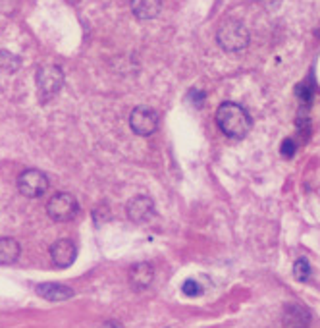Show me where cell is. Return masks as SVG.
Wrapping results in <instances>:
<instances>
[{
  "mask_svg": "<svg viewBox=\"0 0 320 328\" xmlns=\"http://www.w3.org/2000/svg\"><path fill=\"white\" fill-rule=\"evenodd\" d=\"M216 124L228 137L241 139L251 130V116L239 104L224 103L216 110Z\"/></svg>",
  "mask_w": 320,
  "mask_h": 328,
  "instance_id": "1",
  "label": "cell"
},
{
  "mask_svg": "<svg viewBox=\"0 0 320 328\" xmlns=\"http://www.w3.org/2000/svg\"><path fill=\"white\" fill-rule=\"evenodd\" d=\"M218 44L228 52H239L247 49L249 44V31L237 19H226L222 26L218 27L216 33Z\"/></svg>",
  "mask_w": 320,
  "mask_h": 328,
  "instance_id": "2",
  "label": "cell"
},
{
  "mask_svg": "<svg viewBox=\"0 0 320 328\" xmlns=\"http://www.w3.org/2000/svg\"><path fill=\"white\" fill-rule=\"evenodd\" d=\"M79 210L78 199L73 197L71 193H54L48 203H46V215L51 216L52 220L56 222H68L71 218H76Z\"/></svg>",
  "mask_w": 320,
  "mask_h": 328,
  "instance_id": "3",
  "label": "cell"
},
{
  "mask_svg": "<svg viewBox=\"0 0 320 328\" xmlns=\"http://www.w3.org/2000/svg\"><path fill=\"white\" fill-rule=\"evenodd\" d=\"M37 89L44 99L54 97L64 85V72L60 66L54 64H46L37 69Z\"/></svg>",
  "mask_w": 320,
  "mask_h": 328,
  "instance_id": "4",
  "label": "cell"
},
{
  "mask_svg": "<svg viewBox=\"0 0 320 328\" xmlns=\"http://www.w3.org/2000/svg\"><path fill=\"white\" fill-rule=\"evenodd\" d=\"M17 190L21 195L26 197H41L44 195V191L48 190V178L46 174H43L41 170H23L17 176Z\"/></svg>",
  "mask_w": 320,
  "mask_h": 328,
  "instance_id": "5",
  "label": "cell"
},
{
  "mask_svg": "<svg viewBox=\"0 0 320 328\" xmlns=\"http://www.w3.org/2000/svg\"><path fill=\"white\" fill-rule=\"evenodd\" d=\"M130 126L137 135L147 137V135H151V133L156 131L158 116H156L155 110L149 108V106H137V108H133V112H131L130 116Z\"/></svg>",
  "mask_w": 320,
  "mask_h": 328,
  "instance_id": "6",
  "label": "cell"
},
{
  "mask_svg": "<svg viewBox=\"0 0 320 328\" xmlns=\"http://www.w3.org/2000/svg\"><path fill=\"white\" fill-rule=\"evenodd\" d=\"M126 213L133 222H147L149 218L155 216V203L147 195H137L130 199V203L126 205Z\"/></svg>",
  "mask_w": 320,
  "mask_h": 328,
  "instance_id": "7",
  "label": "cell"
},
{
  "mask_svg": "<svg viewBox=\"0 0 320 328\" xmlns=\"http://www.w3.org/2000/svg\"><path fill=\"white\" fill-rule=\"evenodd\" d=\"M76 255H78V249H76V243L71 242V240H58L56 243H52L51 257L56 267L60 268L69 267L76 261Z\"/></svg>",
  "mask_w": 320,
  "mask_h": 328,
  "instance_id": "8",
  "label": "cell"
},
{
  "mask_svg": "<svg viewBox=\"0 0 320 328\" xmlns=\"http://www.w3.org/2000/svg\"><path fill=\"white\" fill-rule=\"evenodd\" d=\"M284 326L286 328H309L311 326V313L303 305L291 303L284 311Z\"/></svg>",
  "mask_w": 320,
  "mask_h": 328,
  "instance_id": "9",
  "label": "cell"
},
{
  "mask_svg": "<svg viewBox=\"0 0 320 328\" xmlns=\"http://www.w3.org/2000/svg\"><path fill=\"white\" fill-rule=\"evenodd\" d=\"M37 294L46 301H66L69 297H73V290L69 286L56 284V282H44L37 286Z\"/></svg>",
  "mask_w": 320,
  "mask_h": 328,
  "instance_id": "10",
  "label": "cell"
},
{
  "mask_svg": "<svg viewBox=\"0 0 320 328\" xmlns=\"http://www.w3.org/2000/svg\"><path fill=\"white\" fill-rule=\"evenodd\" d=\"M155 278V268L151 267L149 263H137L135 267L130 270V284L135 290H145L151 286Z\"/></svg>",
  "mask_w": 320,
  "mask_h": 328,
  "instance_id": "11",
  "label": "cell"
},
{
  "mask_svg": "<svg viewBox=\"0 0 320 328\" xmlns=\"http://www.w3.org/2000/svg\"><path fill=\"white\" fill-rule=\"evenodd\" d=\"M160 0H131V12L137 19H155L160 14Z\"/></svg>",
  "mask_w": 320,
  "mask_h": 328,
  "instance_id": "12",
  "label": "cell"
},
{
  "mask_svg": "<svg viewBox=\"0 0 320 328\" xmlns=\"http://www.w3.org/2000/svg\"><path fill=\"white\" fill-rule=\"evenodd\" d=\"M19 243L14 238H0V265H12L19 257Z\"/></svg>",
  "mask_w": 320,
  "mask_h": 328,
  "instance_id": "13",
  "label": "cell"
},
{
  "mask_svg": "<svg viewBox=\"0 0 320 328\" xmlns=\"http://www.w3.org/2000/svg\"><path fill=\"white\" fill-rule=\"evenodd\" d=\"M19 58H17L16 54H12L8 51H0V72H4V74H12V72H16L19 68Z\"/></svg>",
  "mask_w": 320,
  "mask_h": 328,
  "instance_id": "14",
  "label": "cell"
},
{
  "mask_svg": "<svg viewBox=\"0 0 320 328\" xmlns=\"http://www.w3.org/2000/svg\"><path fill=\"white\" fill-rule=\"evenodd\" d=\"M293 276L297 282H307L311 276V265L307 259H297L293 265Z\"/></svg>",
  "mask_w": 320,
  "mask_h": 328,
  "instance_id": "15",
  "label": "cell"
},
{
  "mask_svg": "<svg viewBox=\"0 0 320 328\" xmlns=\"http://www.w3.org/2000/svg\"><path fill=\"white\" fill-rule=\"evenodd\" d=\"M295 151H297V143H295L291 137H287L282 141V147H280V153L286 156V158H291L295 155Z\"/></svg>",
  "mask_w": 320,
  "mask_h": 328,
  "instance_id": "16",
  "label": "cell"
},
{
  "mask_svg": "<svg viewBox=\"0 0 320 328\" xmlns=\"http://www.w3.org/2000/svg\"><path fill=\"white\" fill-rule=\"evenodd\" d=\"M182 292L187 297H195V295H201V286L195 280H185L182 286Z\"/></svg>",
  "mask_w": 320,
  "mask_h": 328,
  "instance_id": "17",
  "label": "cell"
},
{
  "mask_svg": "<svg viewBox=\"0 0 320 328\" xmlns=\"http://www.w3.org/2000/svg\"><path fill=\"white\" fill-rule=\"evenodd\" d=\"M312 93H314V89H312L311 83H301V85L297 87V95H299V99H301L303 103H309V101H311Z\"/></svg>",
  "mask_w": 320,
  "mask_h": 328,
  "instance_id": "18",
  "label": "cell"
},
{
  "mask_svg": "<svg viewBox=\"0 0 320 328\" xmlns=\"http://www.w3.org/2000/svg\"><path fill=\"white\" fill-rule=\"evenodd\" d=\"M101 328H124V326H121L120 322H116V320H106Z\"/></svg>",
  "mask_w": 320,
  "mask_h": 328,
  "instance_id": "19",
  "label": "cell"
}]
</instances>
